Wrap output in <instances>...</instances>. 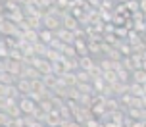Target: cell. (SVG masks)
Returning <instances> with one entry per match:
<instances>
[{"mask_svg": "<svg viewBox=\"0 0 146 127\" xmlns=\"http://www.w3.org/2000/svg\"><path fill=\"white\" fill-rule=\"evenodd\" d=\"M42 29H50V31H60L62 29V17H58V15L54 14H44L42 15Z\"/></svg>", "mask_w": 146, "mask_h": 127, "instance_id": "1", "label": "cell"}, {"mask_svg": "<svg viewBox=\"0 0 146 127\" xmlns=\"http://www.w3.org/2000/svg\"><path fill=\"white\" fill-rule=\"evenodd\" d=\"M19 110H21L23 116H33L38 110V104L31 96H21L19 98Z\"/></svg>", "mask_w": 146, "mask_h": 127, "instance_id": "2", "label": "cell"}, {"mask_svg": "<svg viewBox=\"0 0 146 127\" xmlns=\"http://www.w3.org/2000/svg\"><path fill=\"white\" fill-rule=\"evenodd\" d=\"M0 31H2V35L4 37H14V35H19L21 31H19V25L14 21H10V19H2V23H0Z\"/></svg>", "mask_w": 146, "mask_h": 127, "instance_id": "3", "label": "cell"}, {"mask_svg": "<svg viewBox=\"0 0 146 127\" xmlns=\"http://www.w3.org/2000/svg\"><path fill=\"white\" fill-rule=\"evenodd\" d=\"M64 123V116H62V112L60 110H50L48 112V116H46V125L48 127H60Z\"/></svg>", "mask_w": 146, "mask_h": 127, "instance_id": "4", "label": "cell"}, {"mask_svg": "<svg viewBox=\"0 0 146 127\" xmlns=\"http://www.w3.org/2000/svg\"><path fill=\"white\" fill-rule=\"evenodd\" d=\"M62 27L75 33V31L79 29V19H77L75 15H71V14H66L64 17H62Z\"/></svg>", "mask_w": 146, "mask_h": 127, "instance_id": "5", "label": "cell"}, {"mask_svg": "<svg viewBox=\"0 0 146 127\" xmlns=\"http://www.w3.org/2000/svg\"><path fill=\"white\" fill-rule=\"evenodd\" d=\"M56 37H58L60 41L64 43V45H73V43L77 41V37H75V33H73V31H67V29H64V27H62L60 31H56Z\"/></svg>", "mask_w": 146, "mask_h": 127, "instance_id": "6", "label": "cell"}, {"mask_svg": "<svg viewBox=\"0 0 146 127\" xmlns=\"http://www.w3.org/2000/svg\"><path fill=\"white\" fill-rule=\"evenodd\" d=\"M73 46H75V52H77V56H79V58H83V56H88V54H90L87 39H77V41L73 43Z\"/></svg>", "mask_w": 146, "mask_h": 127, "instance_id": "7", "label": "cell"}, {"mask_svg": "<svg viewBox=\"0 0 146 127\" xmlns=\"http://www.w3.org/2000/svg\"><path fill=\"white\" fill-rule=\"evenodd\" d=\"M0 94H2V98H17L19 90H17L15 85H2L0 87Z\"/></svg>", "mask_w": 146, "mask_h": 127, "instance_id": "8", "label": "cell"}, {"mask_svg": "<svg viewBox=\"0 0 146 127\" xmlns=\"http://www.w3.org/2000/svg\"><path fill=\"white\" fill-rule=\"evenodd\" d=\"M96 67V64H94V60L90 58V56H83V58H79V69H85V71H92Z\"/></svg>", "mask_w": 146, "mask_h": 127, "instance_id": "9", "label": "cell"}, {"mask_svg": "<svg viewBox=\"0 0 146 127\" xmlns=\"http://www.w3.org/2000/svg\"><path fill=\"white\" fill-rule=\"evenodd\" d=\"M38 37H40V43H44V45L50 46V43L56 39V33L50 31V29H40V31H38Z\"/></svg>", "mask_w": 146, "mask_h": 127, "instance_id": "10", "label": "cell"}, {"mask_svg": "<svg viewBox=\"0 0 146 127\" xmlns=\"http://www.w3.org/2000/svg\"><path fill=\"white\" fill-rule=\"evenodd\" d=\"M129 92L133 96H144V85L140 83H129Z\"/></svg>", "mask_w": 146, "mask_h": 127, "instance_id": "11", "label": "cell"}, {"mask_svg": "<svg viewBox=\"0 0 146 127\" xmlns=\"http://www.w3.org/2000/svg\"><path fill=\"white\" fill-rule=\"evenodd\" d=\"M0 83L2 85H15V75L10 71H0Z\"/></svg>", "mask_w": 146, "mask_h": 127, "instance_id": "12", "label": "cell"}, {"mask_svg": "<svg viewBox=\"0 0 146 127\" xmlns=\"http://www.w3.org/2000/svg\"><path fill=\"white\" fill-rule=\"evenodd\" d=\"M133 83L146 85V71L144 69H135V71H133Z\"/></svg>", "mask_w": 146, "mask_h": 127, "instance_id": "13", "label": "cell"}, {"mask_svg": "<svg viewBox=\"0 0 146 127\" xmlns=\"http://www.w3.org/2000/svg\"><path fill=\"white\" fill-rule=\"evenodd\" d=\"M125 8H127V12H131V14L140 12V0H127V2H125Z\"/></svg>", "mask_w": 146, "mask_h": 127, "instance_id": "14", "label": "cell"}, {"mask_svg": "<svg viewBox=\"0 0 146 127\" xmlns=\"http://www.w3.org/2000/svg\"><path fill=\"white\" fill-rule=\"evenodd\" d=\"M77 81L79 83H92V75L88 73V71H85V69H79L77 71Z\"/></svg>", "mask_w": 146, "mask_h": 127, "instance_id": "15", "label": "cell"}, {"mask_svg": "<svg viewBox=\"0 0 146 127\" xmlns=\"http://www.w3.org/2000/svg\"><path fill=\"white\" fill-rule=\"evenodd\" d=\"M60 127H81V123L75 120V118H71V120H64V123Z\"/></svg>", "mask_w": 146, "mask_h": 127, "instance_id": "16", "label": "cell"}, {"mask_svg": "<svg viewBox=\"0 0 146 127\" xmlns=\"http://www.w3.org/2000/svg\"><path fill=\"white\" fill-rule=\"evenodd\" d=\"M54 2H56V6H58V8H69V6H71L69 0H54Z\"/></svg>", "mask_w": 146, "mask_h": 127, "instance_id": "17", "label": "cell"}, {"mask_svg": "<svg viewBox=\"0 0 146 127\" xmlns=\"http://www.w3.org/2000/svg\"><path fill=\"white\" fill-rule=\"evenodd\" d=\"M142 69L146 71V58H144V62H142Z\"/></svg>", "mask_w": 146, "mask_h": 127, "instance_id": "18", "label": "cell"}, {"mask_svg": "<svg viewBox=\"0 0 146 127\" xmlns=\"http://www.w3.org/2000/svg\"><path fill=\"white\" fill-rule=\"evenodd\" d=\"M23 127H27V125H23Z\"/></svg>", "mask_w": 146, "mask_h": 127, "instance_id": "19", "label": "cell"}]
</instances>
